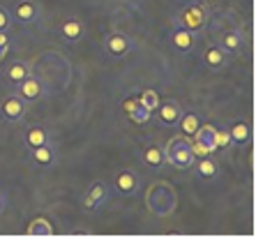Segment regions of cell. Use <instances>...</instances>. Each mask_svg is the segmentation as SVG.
<instances>
[{"instance_id":"obj_1","label":"cell","mask_w":256,"mask_h":240,"mask_svg":"<svg viewBox=\"0 0 256 240\" xmlns=\"http://www.w3.org/2000/svg\"><path fill=\"white\" fill-rule=\"evenodd\" d=\"M146 206L152 215L157 217H168L178 206V194L168 185L166 180H157L148 187L146 192Z\"/></svg>"},{"instance_id":"obj_2","label":"cell","mask_w":256,"mask_h":240,"mask_svg":"<svg viewBox=\"0 0 256 240\" xmlns=\"http://www.w3.org/2000/svg\"><path fill=\"white\" fill-rule=\"evenodd\" d=\"M173 21H176V26H180V28H185L196 35V32L206 30V26L210 24V7L206 5V2H201V0H194V2L182 7V10L176 14Z\"/></svg>"},{"instance_id":"obj_3","label":"cell","mask_w":256,"mask_h":240,"mask_svg":"<svg viewBox=\"0 0 256 240\" xmlns=\"http://www.w3.org/2000/svg\"><path fill=\"white\" fill-rule=\"evenodd\" d=\"M166 152V162L176 168H190L194 166V155H192L190 141L185 136H173L164 148Z\"/></svg>"},{"instance_id":"obj_4","label":"cell","mask_w":256,"mask_h":240,"mask_svg":"<svg viewBox=\"0 0 256 240\" xmlns=\"http://www.w3.org/2000/svg\"><path fill=\"white\" fill-rule=\"evenodd\" d=\"M132 48H134V42L125 32H108L106 40H104V51L111 58H125Z\"/></svg>"},{"instance_id":"obj_5","label":"cell","mask_w":256,"mask_h":240,"mask_svg":"<svg viewBox=\"0 0 256 240\" xmlns=\"http://www.w3.org/2000/svg\"><path fill=\"white\" fill-rule=\"evenodd\" d=\"M141 187V180H138V174L132 171V168H120L114 178V190L122 196H134Z\"/></svg>"},{"instance_id":"obj_6","label":"cell","mask_w":256,"mask_h":240,"mask_svg":"<svg viewBox=\"0 0 256 240\" xmlns=\"http://www.w3.org/2000/svg\"><path fill=\"white\" fill-rule=\"evenodd\" d=\"M16 88H18L16 95L21 100H26V102H37V100H42L46 95V86H44L42 78H37V76H26Z\"/></svg>"},{"instance_id":"obj_7","label":"cell","mask_w":256,"mask_h":240,"mask_svg":"<svg viewBox=\"0 0 256 240\" xmlns=\"http://www.w3.org/2000/svg\"><path fill=\"white\" fill-rule=\"evenodd\" d=\"M26 108H28V102L21 100L18 95H7L2 102H0V116L10 122H16L26 116Z\"/></svg>"},{"instance_id":"obj_8","label":"cell","mask_w":256,"mask_h":240,"mask_svg":"<svg viewBox=\"0 0 256 240\" xmlns=\"http://www.w3.org/2000/svg\"><path fill=\"white\" fill-rule=\"evenodd\" d=\"M106 198H108V187L97 180V182L90 185L88 192L84 194V201H81V204H84L86 210H97V208H102V204H104Z\"/></svg>"},{"instance_id":"obj_9","label":"cell","mask_w":256,"mask_h":240,"mask_svg":"<svg viewBox=\"0 0 256 240\" xmlns=\"http://www.w3.org/2000/svg\"><path fill=\"white\" fill-rule=\"evenodd\" d=\"M58 32H60V37H62L65 42H78V40L86 35V26H84V21H81V18L67 16L65 21L60 24Z\"/></svg>"},{"instance_id":"obj_10","label":"cell","mask_w":256,"mask_h":240,"mask_svg":"<svg viewBox=\"0 0 256 240\" xmlns=\"http://www.w3.org/2000/svg\"><path fill=\"white\" fill-rule=\"evenodd\" d=\"M122 108H125L127 118H130L132 122H136V125H143V122H148L150 116H152V111H148V108L143 106L138 97H127L125 102H122Z\"/></svg>"},{"instance_id":"obj_11","label":"cell","mask_w":256,"mask_h":240,"mask_svg":"<svg viewBox=\"0 0 256 240\" xmlns=\"http://www.w3.org/2000/svg\"><path fill=\"white\" fill-rule=\"evenodd\" d=\"M14 18L18 24H35L40 18V5L35 0H18L16 7H14Z\"/></svg>"},{"instance_id":"obj_12","label":"cell","mask_w":256,"mask_h":240,"mask_svg":"<svg viewBox=\"0 0 256 240\" xmlns=\"http://www.w3.org/2000/svg\"><path fill=\"white\" fill-rule=\"evenodd\" d=\"M242 42H244L242 32H240L238 28H231V30H224V32L220 35V44H217V46H220L226 56H233L242 48Z\"/></svg>"},{"instance_id":"obj_13","label":"cell","mask_w":256,"mask_h":240,"mask_svg":"<svg viewBox=\"0 0 256 240\" xmlns=\"http://www.w3.org/2000/svg\"><path fill=\"white\" fill-rule=\"evenodd\" d=\"M182 116V108H180L178 102H173V100H166V102H160L157 106V118H160L162 125H178V118Z\"/></svg>"},{"instance_id":"obj_14","label":"cell","mask_w":256,"mask_h":240,"mask_svg":"<svg viewBox=\"0 0 256 240\" xmlns=\"http://www.w3.org/2000/svg\"><path fill=\"white\" fill-rule=\"evenodd\" d=\"M194 42H196V35L194 32H190V30L180 28V26H176L171 32V44L173 48H178V51H182V54H187V51H192L194 48Z\"/></svg>"},{"instance_id":"obj_15","label":"cell","mask_w":256,"mask_h":240,"mask_svg":"<svg viewBox=\"0 0 256 240\" xmlns=\"http://www.w3.org/2000/svg\"><path fill=\"white\" fill-rule=\"evenodd\" d=\"M30 157H32V162L37 164V166H42V168H48V166H54L56 162V148L51 144H44V146H37V148L30 150Z\"/></svg>"},{"instance_id":"obj_16","label":"cell","mask_w":256,"mask_h":240,"mask_svg":"<svg viewBox=\"0 0 256 240\" xmlns=\"http://www.w3.org/2000/svg\"><path fill=\"white\" fill-rule=\"evenodd\" d=\"M26 76H30V62H26V60H14V62H10V65H7L5 78L10 81V84L18 86Z\"/></svg>"},{"instance_id":"obj_17","label":"cell","mask_w":256,"mask_h":240,"mask_svg":"<svg viewBox=\"0 0 256 240\" xmlns=\"http://www.w3.org/2000/svg\"><path fill=\"white\" fill-rule=\"evenodd\" d=\"M196 162V160H194ZM196 174H198V178L201 180H214L217 178V174H220V164L214 162L212 157H198V162H196Z\"/></svg>"},{"instance_id":"obj_18","label":"cell","mask_w":256,"mask_h":240,"mask_svg":"<svg viewBox=\"0 0 256 240\" xmlns=\"http://www.w3.org/2000/svg\"><path fill=\"white\" fill-rule=\"evenodd\" d=\"M228 56L222 51L217 44H212V46L206 48V54H203V62H206V67H210V70H222V67L226 65Z\"/></svg>"},{"instance_id":"obj_19","label":"cell","mask_w":256,"mask_h":240,"mask_svg":"<svg viewBox=\"0 0 256 240\" xmlns=\"http://www.w3.org/2000/svg\"><path fill=\"white\" fill-rule=\"evenodd\" d=\"M24 141H26V146H28L30 150L37 148V146L48 144V130H46V127H42V125H32V127H28V132H26Z\"/></svg>"},{"instance_id":"obj_20","label":"cell","mask_w":256,"mask_h":240,"mask_svg":"<svg viewBox=\"0 0 256 240\" xmlns=\"http://www.w3.org/2000/svg\"><path fill=\"white\" fill-rule=\"evenodd\" d=\"M143 162L148 164L150 168H164V164H166V152H164V148H160V146H148V148L143 150Z\"/></svg>"},{"instance_id":"obj_21","label":"cell","mask_w":256,"mask_h":240,"mask_svg":"<svg viewBox=\"0 0 256 240\" xmlns=\"http://www.w3.org/2000/svg\"><path fill=\"white\" fill-rule=\"evenodd\" d=\"M28 234L30 236H51L54 234V226H51V222H48L46 217H35L28 224Z\"/></svg>"},{"instance_id":"obj_22","label":"cell","mask_w":256,"mask_h":240,"mask_svg":"<svg viewBox=\"0 0 256 240\" xmlns=\"http://www.w3.org/2000/svg\"><path fill=\"white\" fill-rule=\"evenodd\" d=\"M178 125H180V130H182L187 136H194V132H196L198 125H201V118H198L196 114H182L178 118Z\"/></svg>"},{"instance_id":"obj_23","label":"cell","mask_w":256,"mask_h":240,"mask_svg":"<svg viewBox=\"0 0 256 240\" xmlns=\"http://www.w3.org/2000/svg\"><path fill=\"white\" fill-rule=\"evenodd\" d=\"M228 136H231V144H244L250 138V125L247 122H236L228 130Z\"/></svg>"},{"instance_id":"obj_24","label":"cell","mask_w":256,"mask_h":240,"mask_svg":"<svg viewBox=\"0 0 256 240\" xmlns=\"http://www.w3.org/2000/svg\"><path fill=\"white\" fill-rule=\"evenodd\" d=\"M138 100H141L143 106L148 108V111H152V114H155L157 106H160V95H157V90H152V88L143 90L141 95H138Z\"/></svg>"},{"instance_id":"obj_25","label":"cell","mask_w":256,"mask_h":240,"mask_svg":"<svg viewBox=\"0 0 256 240\" xmlns=\"http://www.w3.org/2000/svg\"><path fill=\"white\" fill-rule=\"evenodd\" d=\"M212 134H214V125L206 122V125H198V130L194 132V138H196V141H201V144H206L210 150H212ZM212 152H214V150H212Z\"/></svg>"},{"instance_id":"obj_26","label":"cell","mask_w":256,"mask_h":240,"mask_svg":"<svg viewBox=\"0 0 256 240\" xmlns=\"http://www.w3.org/2000/svg\"><path fill=\"white\" fill-rule=\"evenodd\" d=\"M231 146V136H228V130H220L214 127V134H212V150H226Z\"/></svg>"},{"instance_id":"obj_27","label":"cell","mask_w":256,"mask_h":240,"mask_svg":"<svg viewBox=\"0 0 256 240\" xmlns=\"http://www.w3.org/2000/svg\"><path fill=\"white\" fill-rule=\"evenodd\" d=\"M190 148H192V155H194V160H198V157H208V155H212V150L208 148L206 144H201V141H192L190 144Z\"/></svg>"},{"instance_id":"obj_28","label":"cell","mask_w":256,"mask_h":240,"mask_svg":"<svg viewBox=\"0 0 256 240\" xmlns=\"http://www.w3.org/2000/svg\"><path fill=\"white\" fill-rule=\"evenodd\" d=\"M12 14H10V10H5V7H0V30H7L10 26H12Z\"/></svg>"},{"instance_id":"obj_29","label":"cell","mask_w":256,"mask_h":240,"mask_svg":"<svg viewBox=\"0 0 256 240\" xmlns=\"http://www.w3.org/2000/svg\"><path fill=\"white\" fill-rule=\"evenodd\" d=\"M10 51V37H7V30H0V60L7 56Z\"/></svg>"},{"instance_id":"obj_30","label":"cell","mask_w":256,"mask_h":240,"mask_svg":"<svg viewBox=\"0 0 256 240\" xmlns=\"http://www.w3.org/2000/svg\"><path fill=\"white\" fill-rule=\"evenodd\" d=\"M5 208H7V196L0 192V212H5Z\"/></svg>"}]
</instances>
